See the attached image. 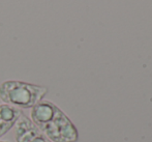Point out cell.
<instances>
[{
    "mask_svg": "<svg viewBox=\"0 0 152 142\" xmlns=\"http://www.w3.org/2000/svg\"><path fill=\"white\" fill-rule=\"evenodd\" d=\"M48 92L46 86L18 80L4 81L0 85V100L4 104L21 109H30L44 100Z\"/></svg>",
    "mask_w": 152,
    "mask_h": 142,
    "instance_id": "cell-1",
    "label": "cell"
},
{
    "mask_svg": "<svg viewBox=\"0 0 152 142\" xmlns=\"http://www.w3.org/2000/svg\"><path fill=\"white\" fill-rule=\"evenodd\" d=\"M38 129L54 142H77L79 138L76 127L61 109Z\"/></svg>",
    "mask_w": 152,
    "mask_h": 142,
    "instance_id": "cell-2",
    "label": "cell"
},
{
    "mask_svg": "<svg viewBox=\"0 0 152 142\" xmlns=\"http://www.w3.org/2000/svg\"><path fill=\"white\" fill-rule=\"evenodd\" d=\"M14 134L16 142H52L24 114L15 124Z\"/></svg>",
    "mask_w": 152,
    "mask_h": 142,
    "instance_id": "cell-3",
    "label": "cell"
},
{
    "mask_svg": "<svg viewBox=\"0 0 152 142\" xmlns=\"http://www.w3.org/2000/svg\"><path fill=\"white\" fill-rule=\"evenodd\" d=\"M22 114V110L17 107L8 104L0 105V138L15 126Z\"/></svg>",
    "mask_w": 152,
    "mask_h": 142,
    "instance_id": "cell-4",
    "label": "cell"
},
{
    "mask_svg": "<svg viewBox=\"0 0 152 142\" xmlns=\"http://www.w3.org/2000/svg\"><path fill=\"white\" fill-rule=\"evenodd\" d=\"M0 142H7V141H0Z\"/></svg>",
    "mask_w": 152,
    "mask_h": 142,
    "instance_id": "cell-5",
    "label": "cell"
}]
</instances>
